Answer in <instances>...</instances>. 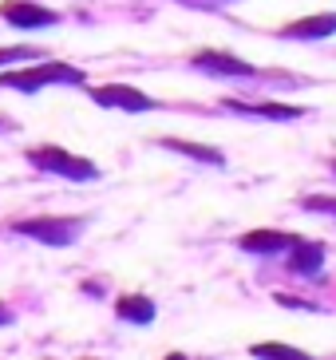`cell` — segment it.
<instances>
[{"instance_id": "cell-1", "label": "cell", "mask_w": 336, "mask_h": 360, "mask_svg": "<svg viewBox=\"0 0 336 360\" xmlns=\"http://www.w3.org/2000/svg\"><path fill=\"white\" fill-rule=\"evenodd\" d=\"M48 84H84V72L67 64H44V68H28V72H4L0 87H16V91H40Z\"/></svg>"}, {"instance_id": "cell-2", "label": "cell", "mask_w": 336, "mask_h": 360, "mask_svg": "<svg viewBox=\"0 0 336 360\" xmlns=\"http://www.w3.org/2000/svg\"><path fill=\"white\" fill-rule=\"evenodd\" d=\"M28 162H36L40 170H52V174H63V179H95L99 174L95 162L79 159V155H67L63 147H32Z\"/></svg>"}, {"instance_id": "cell-3", "label": "cell", "mask_w": 336, "mask_h": 360, "mask_svg": "<svg viewBox=\"0 0 336 360\" xmlns=\"http://www.w3.org/2000/svg\"><path fill=\"white\" fill-rule=\"evenodd\" d=\"M12 230L48 245H72L79 238V230H84V222L79 218H28V222H16Z\"/></svg>"}, {"instance_id": "cell-4", "label": "cell", "mask_w": 336, "mask_h": 360, "mask_svg": "<svg viewBox=\"0 0 336 360\" xmlns=\"http://www.w3.org/2000/svg\"><path fill=\"white\" fill-rule=\"evenodd\" d=\"M91 99L99 107H123V111H155V99L143 96V91H135V87H127V84H103V87H95Z\"/></svg>"}, {"instance_id": "cell-5", "label": "cell", "mask_w": 336, "mask_h": 360, "mask_svg": "<svg viewBox=\"0 0 336 360\" xmlns=\"http://www.w3.org/2000/svg\"><path fill=\"white\" fill-rule=\"evenodd\" d=\"M0 16L16 28H44V24H56V12L52 8H40V4H28V0H8Z\"/></svg>"}, {"instance_id": "cell-6", "label": "cell", "mask_w": 336, "mask_h": 360, "mask_svg": "<svg viewBox=\"0 0 336 360\" xmlns=\"http://www.w3.org/2000/svg\"><path fill=\"white\" fill-rule=\"evenodd\" d=\"M297 238L293 233H281V230H250L238 238V245L242 250H250V254H281V250H289Z\"/></svg>"}, {"instance_id": "cell-7", "label": "cell", "mask_w": 336, "mask_h": 360, "mask_svg": "<svg viewBox=\"0 0 336 360\" xmlns=\"http://www.w3.org/2000/svg\"><path fill=\"white\" fill-rule=\"evenodd\" d=\"M332 32H336V12H325V16H305V20L285 24L281 36H289V40H325Z\"/></svg>"}, {"instance_id": "cell-8", "label": "cell", "mask_w": 336, "mask_h": 360, "mask_svg": "<svg viewBox=\"0 0 336 360\" xmlns=\"http://www.w3.org/2000/svg\"><path fill=\"white\" fill-rule=\"evenodd\" d=\"M194 68L202 72H221V75H253L257 68L238 60V56H226V52H198L194 56Z\"/></svg>"}, {"instance_id": "cell-9", "label": "cell", "mask_w": 336, "mask_h": 360, "mask_svg": "<svg viewBox=\"0 0 336 360\" xmlns=\"http://www.w3.org/2000/svg\"><path fill=\"white\" fill-rule=\"evenodd\" d=\"M115 313L123 321H135V325H150V321H155V301L143 297V293H127V297H119Z\"/></svg>"}, {"instance_id": "cell-10", "label": "cell", "mask_w": 336, "mask_h": 360, "mask_svg": "<svg viewBox=\"0 0 336 360\" xmlns=\"http://www.w3.org/2000/svg\"><path fill=\"white\" fill-rule=\"evenodd\" d=\"M289 250H293L289 265H293L297 274H305V277H313L316 269H321V262H325V245H316V242H293Z\"/></svg>"}, {"instance_id": "cell-11", "label": "cell", "mask_w": 336, "mask_h": 360, "mask_svg": "<svg viewBox=\"0 0 336 360\" xmlns=\"http://www.w3.org/2000/svg\"><path fill=\"white\" fill-rule=\"evenodd\" d=\"M162 147L179 150V155H190V159L198 162H210V167H226V155L214 147H202V143H182V139H162Z\"/></svg>"}, {"instance_id": "cell-12", "label": "cell", "mask_w": 336, "mask_h": 360, "mask_svg": "<svg viewBox=\"0 0 336 360\" xmlns=\"http://www.w3.org/2000/svg\"><path fill=\"white\" fill-rule=\"evenodd\" d=\"M233 111H242V115H265V119H297L301 115V107L293 103H238L233 99Z\"/></svg>"}, {"instance_id": "cell-13", "label": "cell", "mask_w": 336, "mask_h": 360, "mask_svg": "<svg viewBox=\"0 0 336 360\" xmlns=\"http://www.w3.org/2000/svg\"><path fill=\"white\" fill-rule=\"evenodd\" d=\"M253 356H285V360H305L309 352L293 349V345H253Z\"/></svg>"}, {"instance_id": "cell-14", "label": "cell", "mask_w": 336, "mask_h": 360, "mask_svg": "<svg viewBox=\"0 0 336 360\" xmlns=\"http://www.w3.org/2000/svg\"><path fill=\"white\" fill-rule=\"evenodd\" d=\"M40 48H28V44H24V48H0V64H12V60H40Z\"/></svg>"}, {"instance_id": "cell-15", "label": "cell", "mask_w": 336, "mask_h": 360, "mask_svg": "<svg viewBox=\"0 0 336 360\" xmlns=\"http://www.w3.org/2000/svg\"><path fill=\"white\" fill-rule=\"evenodd\" d=\"M301 206H305V210H328V214H336V198H301Z\"/></svg>"}, {"instance_id": "cell-16", "label": "cell", "mask_w": 336, "mask_h": 360, "mask_svg": "<svg viewBox=\"0 0 336 360\" xmlns=\"http://www.w3.org/2000/svg\"><path fill=\"white\" fill-rule=\"evenodd\" d=\"M186 4H194V8H218L221 0H186Z\"/></svg>"}, {"instance_id": "cell-17", "label": "cell", "mask_w": 336, "mask_h": 360, "mask_svg": "<svg viewBox=\"0 0 336 360\" xmlns=\"http://www.w3.org/2000/svg\"><path fill=\"white\" fill-rule=\"evenodd\" d=\"M0 325H8V309L0 305Z\"/></svg>"}, {"instance_id": "cell-18", "label": "cell", "mask_w": 336, "mask_h": 360, "mask_svg": "<svg viewBox=\"0 0 336 360\" xmlns=\"http://www.w3.org/2000/svg\"><path fill=\"white\" fill-rule=\"evenodd\" d=\"M332 170H336V162H332Z\"/></svg>"}]
</instances>
